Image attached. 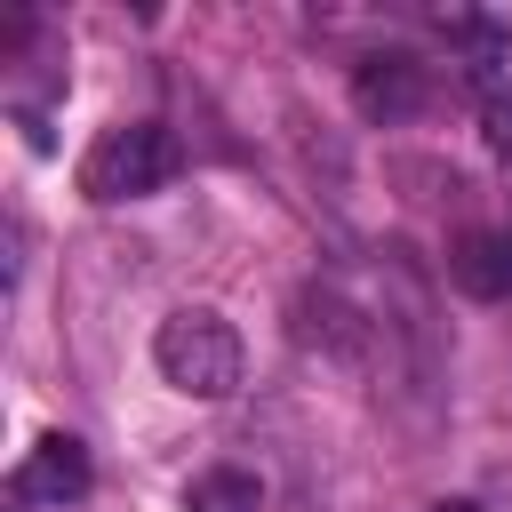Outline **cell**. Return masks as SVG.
<instances>
[{
  "instance_id": "1",
  "label": "cell",
  "mask_w": 512,
  "mask_h": 512,
  "mask_svg": "<svg viewBox=\"0 0 512 512\" xmlns=\"http://www.w3.org/2000/svg\"><path fill=\"white\" fill-rule=\"evenodd\" d=\"M152 368L184 392V400H224L240 384V328L208 304H184L152 328Z\"/></svg>"
},
{
  "instance_id": "2",
  "label": "cell",
  "mask_w": 512,
  "mask_h": 512,
  "mask_svg": "<svg viewBox=\"0 0 512 512\" xmlns=\"http://www.w3.org/2000/svg\"><path fill=\"white\" fill-rule=\"evenodd\" d=\"M176 136L160 128V120H120V128H104L96 144H88V160H80V192L88 200H144V192H160L168 176H176Z\"/></svg>"
},
{
  "instance_id": "3",
  "label": "cell",
  "mask_w": 512,
  "mask_h": 512,
  "mask_svg": "<svg viewBox=\"0 0 512 512\" xmlns=\"http://www.w3.org/2000/svg\"><path fill=\"white\" fill-rule=\"evenodd\" d=\"M352 104H360V120L400 128V120H416V112L432 104V64H416L408 48L360 56V64H352Z\"/></svg>"
},
{
  "instance_id": "4",
  "label": "cell",
  "mask_w": 512,
  "mask_h": 512,
  "mask_svg": "<svg viewBox=\"0 0 512 512\" xmlns=\"http://www.w3.org/2000/svg\"><path fill=\"white\" fill-rule=\"evenodd\" d=\"M88 448L72 440V432H40L32 448H24V464H16V504H80L88 496Z\"/></svg>"
},
{
  "instance_id": "5",
  "label": "cell",
  "mask_w": 512,
  "mask_h": 512,
  "mask_svg": "<svg viewBox=\"0 0 512 512\" xmlns=\"http://www.w3.org/2000/svg\"><path fill=\"white\" fill-rule=\"evenodd\" d=\"M296 344H312V352H328V360L360 368V360H368V344H376V328H368V312H360V304H344L336 288H304V296H296Z\"/></svg>"
},
{
  "instance_id": "6",
  "label": "cell",
  "mask_w": 512,
  "mask_h": 512,
  "mask_svg": "<svg viewBox=\"0 0 512 512\" xmlns=\"http://www.w3.org/2000/svg\"><path fill=\"white\" fill-rule=\"evenodd\" d=\"M448 280H456L464 296H480V304L512 296V232H464V240L448 248Z\"/></svg>"
},
{
  "instance_id": "7",
  "label": "cell",
  "mask_w": 512,
  "mask_h": 512,
  "mask_svg": "<svg viewBox=\"0 0 512 512\" xmlns=\"http://www.w3.org/2000/svg\"><path fill=\"white\" fill-rule=\"evenodd\" d=\"M184 512H264V480L240 464H208L200 480H184Z\"/></svg>"
},
{
  "instance_id": "8",
  "label": "cell",
  "mask_w": 512,
  "mask_h": 512,
  "mask_svg": "<svg viewBox=\"0 0 512 512\" xmlns=\"http://www.w3.org/2000/svg\"><path fill=\"white\" fill-rule=\"evenodd\" d=\"M480 144H488L496 160H512V88H504V80L480 88Z\"/></svg>"
},
{
  "instance_id": "9",
  "label": "cell",
  "mask_w": 512,
  "mask_h": 512,
  "mask_svg": "<svg viewBox=\"0 0 512 512\" xmlns=\"http://www.w3.org/2000/svg\"><path fill=\"white\" fill-rule=\"evenodd\" d=\"M432 512H480V504H432Z\"/></svg>"
}]
</instances>
